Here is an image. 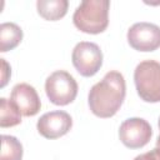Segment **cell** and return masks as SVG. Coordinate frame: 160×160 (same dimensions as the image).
<instances>
[{
    "mask_svg": "<svg viewBox=\"0 0 160 160\" xmlns=\"http://www.w3.org/2000/svg\"><path fill=\"white\" fill-rule=\"evenodd\" d=\"M152 135L150 124L141 118H130L125 120L119 129V138L121 142L130 149H139L145 146Z\"/></svg>",
    "mask_w": 160,
    "mask_h": 160,
    "instance_id": "8992f818",
    "label": "cell"
},
{
    "mask_svg": "<svg viewBox=\"0 0 160 160\" xmlns=\"http://www.w3.org/2000/svg\"><path fill=\"white\" fill-rule=\"evenodd\" d=\"M134 81L139 96L146 102L160 101V64L144 60L135 68Z\"/></svg>",
    "mask_w": 160,
    "mask_h": 160,
    "instance_id": "3957f363",
    "label": "cell"
},
{
    "mask_svg": "<svg viewBox=\"0 0 160 160\" xmlns=\"http://www.w3.org/2000/svg\"><path fill=\"white\" fill-rule=\"evenodd\" d=\"M0 60H1V66H2V71H1V84H0V86L4 88V86L6 85V82H8V80H9V76H10V74H11V71H10V66L8 65V62L5 61V59H0Z\"/></svg>",
    "mask_w": 160,
    "mask_h": 160,
    "instance_id": "9a60e30c",
    "label": "cell"
},
{
    "mask_svg": "<svg viewBox=\"0 0 160 160\" xmlns=\"http://www.w3.org/2000/svg\"><path fill=\"white\" fill-rule=\"evenodd\" d=\"M22 145L11 135H1V156L0 160H21Z\"/></svg>",
    "mask_w": 160,
    "mask_h": 160,
    "instance_id": "4fadbf2b",
    "label": "cell"
},
{
    "mask_svg": "<svg viewBox=\"0 0 160 160\" xmlns=\"http://www.w3.org/2000/svg\"><path fill=\"white\" fill-rule=\"evenodd\" d=\"M45 92L55 105H68L78 95V82L65 70L54 71L45 81Z\"/></svg>",
    "mask_w": 160,
    "mask_h": 160,
    "instance_id": "277c9868",
    "label": "cell"
},
{
    "mask_svg": "<svg viewBox=\"0 0 160 160\" xmlns=\"http://www.w3.org/2000/svg\"><path fill=\"white\" fill-rule=\"evenodd\" d=\"M10 100L15 104V106L24 116H34L41 108V102L36 90L34 89V86L26 82L16 84L12 88Z\"/></svg>",
    "mask_w": 160,
    "mask_h": 160,
    "instance_id": "9c48e42d",
    "label": "cell"
},
{
    "mask_svg": "<svg viewBox=\"0 0 160 160\" xmlns=\"http://www.w3.org/2000/svg\"><path fill=\"white\" fill-rule=\"evenodd\" d=\"M21 122V112L11 100L0 99V126L10 128Z\"/></svg>",
    "mask_w": 160,
    "mask_h": 160,
    "instance_id": "7c38bea8",
    "label": "cell"
},
{
    "mask_svg": "<svg viewBox=\"0 0 160 160\" xmlns=\"http://www.w3.org/2000/svg\"><path fill=\"white\" fill-rule=\"evenodd\" d=\"M22 40V30L14 22H2L0 25V51L6 52L16 48Z\"/></svg>",
    "mask_w": 160,
    "mask_h": 160,
    "instance_id": "8fae6325",
    "label": "cell"
},
{
    "mask_svg": "<svg viewBox=\"0 0 160 160\" xmlns=\"http://www.w3.org/2000/svg\"><path fill=\"white\" fill-rule=\"evenodd\" d=\"M134 160H160V148H155L148 152L140 154Z\"/></svg>",
    "mask_w": 160,
    "mask_h": 160,
    "instance_id": "5bb4252c",
    "label": "cell"
},
{
    "mask_svg": "<svg viewBox=\"0 0 160 160\" xmlns=\"http://www.w3.org/2000/svg\"><path fill=\"white\" fill-rule=\"evenodd\" d=\"M156 148H160V135H159V138L156 140Z\"/></svg>",
    "mask_w": 160,
    "mask_h": 160,
    "instance_id": "2e32d148",
    "label": "cell"
},
{
    "mask_svg": "<svg viewBox=\"0 0 160 160\" xmlns=\"http://www.w3.org/2000/svg\"><path fill=\"white\" fill-rule=\"evenodd\" d=\"M71 126V116L62 110H55L41 115L36 124L39 134L46 139H58L68 134Z\"/></svg>",
    "mask_w": 160,
    "mask_h": 160,
    "instance_id": "ba28073f",
    "label": "cell"
},
{
    "mask_svg": "<svg viewBox=\"0 0 160 160\" xmlns=\"http://www.w3.org/2000/svg\"><path fill=\"white\" fill-rule=\"evenodd\" d=\"M71 60L78 72L89 78L100 70L102 65V52L95 42L80 41L72 50Z\"/></svg>",
    "mask_w": 160,
    "mask_h": 160,
    "instance_id": "5b68a950",
    "label": "cell"
},
{
    "mask_svg": "<svg viewBox=\"0 0 160 160\" xmlns=\"http://www.w3.org/2000/svg\"><path fill=\"white\" fill-rule=\"evenodd\" d=\"M159 129H160V118H159Z\"/></svg>",
    "mask_w": 160,
    "mask_h": 160,
    "instance_id": "e0dca14e",
    "label": "cell"
},
{
    "mask_svg": "<svg viewBox=\"0 0 160 160\" xmlns=\"http://www.w3.org/2000/svg\"><path fill=\"white\" fill-rule=\"evenodd\" d=\"M68 6V0H38L36 2L38 12L40 16L50 21H55L65 16Z\"/></svg>",
    "mask_w": 160,
    "mask_h": 160,
    "instance_id": "30bf717a",
    "label": "cell"
},
{
    "mask_svg": "<svg viewBox=\"0 0 160 160\" xmlns=\"http://www.w3.org/2000/svg\"><path fill=\"white\" fill-rule=\"evenodd\" d=\"M128 41L138 51H154L160 48V28L151 22H136L128 30Z\"/></svg>",
    "mask_w": 160,
    "mask_h": 160,
    "instance_id": "52a82bcc",
    "label": "cell"
},
{
    "mask_svg": "<svg viewBox=\"0 0 160 160\" xmlns=\"http://www.w3.org/2000/svg\"><path fill=\"white\" fill-rule=\"evenodd\" d=\"M108 0H84L72 15L74 25L86 34H100L109 24Z\"/></svg>",
    "mask_w": 160,
    "mask_h": 160,
    "instance_id": "7a4b0ae2",
    "label": "cell"
},
{
    "mask_svg": "<svg viewBox=\"0 0 160 160\" xmlns=\"http://www.w3.org/2000/svg\"><path fill=\"white\" fill-rule=\"evenodd\" d=\"M126 94L125 79L119 71H109L89 91V108L99 118H111L120 109Z\"/></svg>",
    "mask_w": 160,
    "mask_h": 160,
    "instance_id": "6da1fadb",
    "label": "cell"
}]
</instances>
